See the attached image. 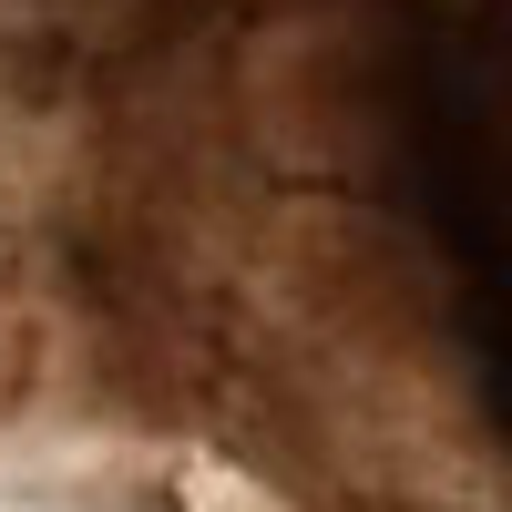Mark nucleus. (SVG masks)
Listing matches in <instances>:
<instances>
[{
    "label": "nucleus",
    "mask_w": 512,
    "mask_h": 512,
    "mask_svg": "<svg viewBox=\"0 0 512 512\" xmlns=\"http://www.w3.org/2000/svg\"><path fill=\"white\" fill-rule=\"evenodd\" d=\"M410 195L461 287L482 390L512 431V0H441L400 82Z\"/></svg>",
    "instance_id": "nucleus-1"
}]
</instances>
